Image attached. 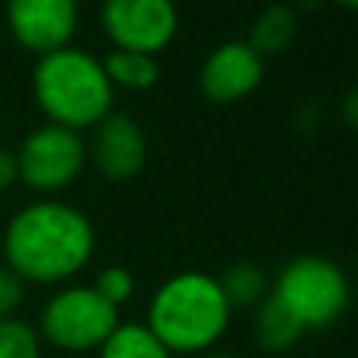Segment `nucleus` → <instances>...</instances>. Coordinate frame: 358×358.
Wrapping results in <instances>:
<instances>
[{
  "mask_svg": "<svg viewBox=\"0 0 358 358\" xmlns=\"http://www.w3.org/2000/svg\"><path fill=\"white\" fill-rule=\"evenodd\" d=\"M25 299V283L10 271L6 264H0V321L16 317V308Z\"/></svg>",
  "mask_w": 358,
  "mask_h": 358,
  "instance_id": "a211bd4d",
  "label": "nucleus"
},
{
  "mask_svg": "<svg viewBox=\"0 0 358 358\" xmlns=\"http://www.w3.org/2000/svg\"><path fill=\"white\" fill-rule=\"evenodd\" d=\"M101 29L113 48L157 57L179 31L176 0H101Z\"/></svg>",
  "mask_w": 358,
  "mask_h": 358,
  "instance_id": "0eeeda50",
  "label": "nucleus"
},
{
  "mask_svg": "<svg viewBox=\"0 0 358 358\" xmlns=\"http://www.w3.org/2000/svg\"><path fill=\"white\" fill-rule=\"evenodd\" d=\"M198 358H236V355H227V352H208V355H198Z\"/></svg>",
  "mask_w": 358,
  "mask_h": 358,
  "instance_id": "4be33fe9",
  "label": "nucleus"
},
{
  "mask_svg": "<svg viewBox=\"0 0 358 358\" xmlns=\"http://www.w3.org/2000/svg\"><path fill=\"white\" fill-rule=\"evenodd\" d=\"M19 179V170H16V155L10 148H0V192H6L13 182Z\"/></svg>",
  "mask_w": 358,
  "mask_h": 358,
  "instance_id": "aec40b11",
  "label": "nucleus"
},
{
  "mask_svg": "<svg viewBox=\"0 0 358 358\" xmlns=\"http://www.w3.org/2000/svg\"><path fill=\"white\" fill-rule=\"evenodd\" d=\"M296 29H299V19H296V10L289 3H271L255 16L252 29H248V38L245 44L255 50L258 57H277L283 54L286 48L292 44L296 38Z\"/></svg>",
  "mask_w": 358,
  "mask_h": 358,
  "instance_id": "9b49d317",
  "label": "nucleus"
},
{
  "mask_svg": "<svg viewBox=\"0 0 358 358\" xmlns=\"http://www.w3.org/2000/svg\"><path fill=\"white\" fill-rule=\"evenodd\" d=\"M31 94L48 123L85 132L107 117L117 98L101 57L66 44L60 50L38 57L31 69Z\"/></svg>",
  "mask_w": 358,
  "mask_h": 358,
  "instance_id": "7ed1b4c3",
  "label": "nucleus"
},
{
  "mask_svg": "<svg viewBox=\"0 0 358 358\" xmlns=\"http://www.w3.org/2000/svg\"><path fill=\"white\" fill-rule=\"evenodd\" d=\"M264 82V57H258L245 41L233 38L223 41L201 60L198 69V92L210 104H239L258 92Z\"/></svg>",
  "mask_w": 358,
  "mask_h": 358,
  "instance_id": "1a4fd4ad",
  "label": "nucleus"
},
{
  "mask_svg": "<svg viewBox=\"0 0 358 358\" xmlns=\"http://www.w3.org/2000/svg\"><path fill=\"white\" fill-rule=\"evenodd\" d=\"M92 286L98 289V296L104 299V302L113 305V308H123V305L136 296V277H132V271L123 264L104 267V271L94 277Z\"/></svg>",
  "mask_w": 358,
  "mask_h": 358,
  "instance_id": "f3484780",
  "label": "nucleus"
},
{
  "mask_svg": "<svg viewBox=\"0 0 358 358\" xmlns=\"http://www.w3.org/2000/svg\"><path fill=\"white\" fill-rule=\"evenodd\" d=\"M6 25L19 48L44 57L73 41L79 0H6Z\"/></svg>",
  "mask_w": 358,
  "mask_h": 358,
  "instance_id": "9d476101",
  "label": "nucleus"
},
{
  "mask_svg": "<svg viewBox=\"0 0 358 358\" xmlns=\"http://www.w3.org/2000/svg\"><path fill=\"white\" fill-rule=\"evenodd\" d=\"M94 223L85 210L57 198L19 208L3 229V264L22 283L66 286L94 258Z\"/></svg>",
  "mask_w": 358,
  "mask_h": 358,
  "instance_id": "f257e3e1",
  "label": "nucleus"
},
{
  "mask_svg": "<svg viewBox=\"0 0 358 358\" xmlns=\"http://www.w3.org/2000/svg\"><path fill=\"white\" fill-rule=\"evenodd\" d=\"M98 358H173V355L145 324L120 321V327L98 349Z\"/></svg>",
  "mask_w": 358,
  "mask_h": 358,
  "instance_id": "2eb2a0df",
  "label": "nucleus"
},
{
  "mask_svg": "<svg viewBox=\"0 0 358 358\" xmlns=\"http://www.w3.org/2000/svg\"><path fill=\"white\" fill-rule=\"evenodd\" d=\"M0 358H41V336L19 317L0 321Z\"/></svg>",
  "mask_w": 358,
  "mask_h": 358,
  "instance_id": "dca6fc26",
  "label": "nucleus"
},
{
  "mask_svg": "<svg viewBox=\"0 0 358 358\" xmlns=\"http://www.w3.org/2000/svg\"><path fill=\"white\" fill-rule=\"evenodd\" d=\"M252 334L258 349H264V352H289L292 346H299L305 330L299 327L296 317L277 299L267 296L252 315Z\"/></svg>",
  "mask_w": 358,
  "mask_h": 358,
  "instance_id": "f8f14e48",
  "label": "nucleus"
},
{
  "mask_svg": "<svg viewBox=\"0 0 358 358\" xmlns=\"http://www.w3.org/2000/svg\"><path fill=\"white\" fill-rule=\"evenodd\" d=\"M13 155H16L19 179L35 192L66 189L82 176L88 164V148L82 132L54 123L35 126Z\"/></svg>",
  "mask_w": 358,
  "mask_h": 358,
  "instance_id": "423d86ee",
  "label": "nucleus"
},
{
  "mask_svg": "<svg viewBox=\"0 0 358 358\" xmlns=\"http://www.w3.org/2000/svg\"><path fill=\"white\" fill-rule=\"evenodd\" d=\"M223 296H227L229 308H258L267 296H271V280H267L264 267L255 261H233L227 271L217 277Z\"/></svg>",
  "mask_w": 358,
  "mask_h": 358,
  "instance_id": "4468645a",
  "label": "nucleus"
},
{
  "mask_svg": "<svg viewBox=\"0 0 358 358\" xmlns=\"http://www.w3.org/2000/svg\"><path fill=\"white\" fill-rule=\"evenodd\" d=\"M101 63H104V73H107V79H110L113 88H126V92H151V88L161 82L157 57L110 48V54H107Z\"/></svg>",
  "mask_w": 358,
  "mask_h": 358,
  "instance_id": "ddd939ff",
  "label": "nucleus"
},
{
  "mask_svg": "<svg viewBox=\"0 0 358 358\" xmlns=\"http://www.w3.org/2000/svg\"><path fill=\"white\" fill-rule=\"evenodd\" d=\"M271 299H277L296 324L311 330H327L349 311L352 283L336 261L324 255H299L286 261L271 280Z\"/></svg>",
  "mask_w": 358,
  "mask_h": 358,
  "instance_id": "20e7f679",
  "label": "nucleus"
},
{
  "mask_svg": "<svg viewBox=\"0 0 358 358\" xmlns=\"http://www.w3.org/2000/svg\"><path fill=\"white\" fill-rule=\"evenodd\" d=\"M334 3H340V6H346V10H355L358 13V0H334Z\"/></svg>",
  "mask_w": 358,
  "mask_h": 358,
  "instance_id": "412c9836",
  "label": "nucleus"
},
{
  "mask_svg": "<svg viewBox=\"0 0 358 358\" xmlns=\"http://www.w3.org/2000/svg\"><path fill=\"white\" fill-rule=\"evenodd\" d=\"M88 161L107 182H129L148 164V136L123 110H110L85 142Z\"/></svg>",
  "mask_w": 358,
  "mask_h": 358,
  "instance_id": "6e6552de",
  "label": "nucleus"
},
{
  "mask_svg": "<svg viewBox=\"0 0 358 358\" xmlns=\"http://www.w3.org/2000/svg\"><path fill=\"white\" fill-rule=\"evenodd\" d=\"M233 308L220 283L208 271H179L148 299L145 327L170 349V355L198 358L214 352L227 336Z\"/></svg>",
  "mask_w": 358,
  "mask_h": 358,
  "instance_id": "f03ea898",
  "label": "nucleus"
},
{
  "mask_svg": "<svg viewBox=\"0 0 358 358\" xmlns=\"http://www.w3.org/2000/svg\"><path fill=\"white\" fill-rule=\"evenodd\" d=\"M340 120L346 129L358 132V85H352L340 101Z\"/></svg>",
  "mask_w": 358,
  "mask_h": 358,
  "instance_id": "6ab92c4d",
  "label": "nucleus"
},
{
  "mask_svg": "<svg viewBox=\"0 0 358 358\" xmlns=\"http://www.w3.org/2000/svg\"><path fill=\"white\" fill-rule=\"evenodd\" d=\"M120 327V308L98 296L88 283H66L44 302L38 317L41 343L69 355L98 352L104 340Z\"/></svg>",
  "mask_w": 358,
  "mask_h": 358,
  "instance_id": "39448f33",
  "label": "nucleus"
}]
</instances>
